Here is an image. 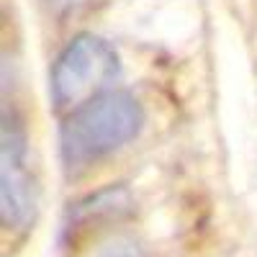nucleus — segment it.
<instances>
[{
	"label": "nucleus",
	"mask_w": 257,
	"mask_h": 257,
	"mask_svg": "<svg viewBox=\"0 0 257 257\" xmlns=\"http://www.w3.org/2000/svg\"><path fill=\"white\" fill-rule=\"evenodd\" d=\"M77 3H82V0H47V6H49V8H54V11L72 8V6H77Z\"/></svg>",
	"instance_id": "obj_6"
},
{
	"label": "nucleus",
	"mask_w": 257,
	"mask_h": 257,
	"mask_svg": "<svg viewBox=\"0 0 257 257\" xmlns=\"http://www.w3.org/2000/svg\"><path fill=\"white\" fill-rule=\"evenodd\" d=\"M121 75L118 52L95 34H77L67 41L49 72V95L59 113H72L80 105L111 90Z\"/></svg>",
	"instance_id": "obj_2"
},
{
	"label": "nucleus",
	"mask_w": 257,
	"mask_h": 257,
	"mask_svg": "<svg viewBox=\"0 0 257 257\" xmlns=\"http://www.w3.org/2000/svg\"><path fill=\"white\" fill-rule=\"evenodd\" d=\"M128 208H132V201H128V193L123 188L100 190L95 196L85 198L82 203H77L67 231H80L82 226H90L98 221H111V219L118 221L121 216L128 213Z\"/></svg>",
	"instance_id": "obj_4"
},
{
	"label": "nucleus",
	"mask_w": 257,
	"mask_h": 257,
	"mask_svg": "<svg viewBox=\"0 0 257 257\" xmlns=\"http://www.w3.org/2000/svg\"><path fill=\"white\" fill-rule=\"evenodd\" d=\"M39 188L29 167V147L24 128L13 121L3 123L0 147V221L6 229L26 231L36 221Z\"/></svg>",
	"instance_id": "obj_3"
},
{
	"label": "nucleus",
	"mask_w": 257,
	"mask_h": 257,
	"mask_svg": "<svg viewBox=\"0 0 257 257\" xmlns=\"http://www.w3.org/2000/svg\"><path fill=\"white\" fill-rule=\"evenodd\" d=\"M142 126V103L126 90H108L67 113L59 128L62 162L67 170L90 167L134 142Z\"/></svg>",
	"instance_id": "obj_1"
},
{
	"label": "nucleus",
	"mask_w": 257,
	"mask_h": 257,
	"mask_svg": "<svg viewBox=\"0 0 257 257\" xmlns=\"http://www.w3.org/2000/svg\"><path fill=\"white\" fill-rule=\"evenodd\" d=\"M98 257H139V247L134 242H116L111 247L100 249Z\"/></svg>",
	"instance_id": "obj_5"
}]
</instances>
